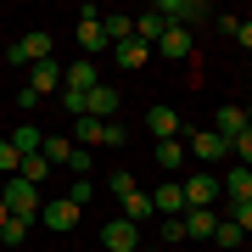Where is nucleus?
<instances>
[{"label": "nucleus", "instance_id": "f257e3e1", "mask_svg": "<svg viewBox=\"0 0 252 252\" xmlns=\"http://www.w3.org/2000/svg\"><path fill=\"white\" fill-rule=\"evenodd\" d=\"M0 196H6L11 219H28V224H39V185H28V180H17V174H11V180L0 185Z\"/></svg>", "mask_w": 252, "mask_h": 252}, {"label": "nucleus", "instance_id": "f03ea898", "mask_svg": "<svg viewBox=\"0 0 252 252\" xmlns=\"http://www.w3.org/2000/svg\"><path fill=\"white\" fill-rule=\"evenodd\" d=\"M39 224L56 230V235H67V230H79V207H73L67 196H51V202H39Z\"/></svg>", "mask_w": 252, "mask_h": 252}, {"label": "nucleus", "instance_id": "7ed1b4c3", "mask_svg": "<svg viewBox=\"0 0 252 252\" xmlns=\"http://www.w3.org/2000/svg\"><path fill=\"white\" fill-rule=\"evenodd\" d=\"M180 190H185V213H190V207H213L219 196H224L213 174H190V180H180Z\"/></svg>", "mask_w": 252, "mask_h": 252}, {"label": "nucleus", "instance_id": "20e7f679", "mask_svg": "<svg viewBox=\"0 0 252 252\" xmlns=\"http://www.w3.org/2000/svg\"><path fill=\"white\" fill-rule=\"evenodd\" d=\"M185 152L196 162H224L230 157V140H219L213 129H196V135H185Z\"/></svg>", "mask_w": 252, "mask_h": 252}, {"label": "nucleus", "instance_id": "39448f33", "mask_svg": "<svg viewBox=\"0 0 252 252\" xmlns=\"http://www.w3.org/2000/svg\"><path fill=\"white\" fill-rule=\"evenodd\" d=\"M101 247H107V252H140V224H129V219L101 224Z\"/></svg>", "mask_w": 252, "mask_h": 252}, {"label": "nucleus", "instance_id": "423d86ee", "mask_svg": "<svg viewBox=\"0 0 252 252\" xmlns=\"http://www.w3.org/2000/svg\"><path fill=\"white\" fill-rule=\"evenodd\" d=\"M79 45H84L90 62H95V51H107V28H101V11H95V6L79 11Z\"/></svg>", "mask_w": 252, "mask_h": 252}, {"label": "nucleus", "instance_id": "0eeeda50", "mask_svg": "<svg viewBox=\"0 0 252 252\" xmlns=\"http://www.w3.org/2000/svg\"><path fill=\"white\" fill-rule=\"evenodd\" d=\"M185 224V241H213V230H219V213L213 207H190V213L180 219Z\"/></svg>", "mask_w": 252, "mask_h": 252}, {"label": "nucleus", "instance_id": "6e6552de", "mask_svg": "<svg viewBox=\"0 0 252 252\" xmlns=\"http://www.w3.org/2000/svg\"><path fill=\"white\" fill-rule=\"evenodd\" d=\"M213 135L235 146V140L247 135V107H219V118H213Z\"/></svg>", "mask_w": 252, "mask_h": 252}, {"label": "nucleus", "instance_id": "1a4fd4ad", "mask_svg": "<svg viewBox=\"0 0 252 252\" xmlns=\"http://www.w3.org/2000/svg\"><path fill=\"white\" fill-rule=\"evenodd\" d=\"M152 207L162 219H185V190H180V180H168L162 190H152Z\"/></svg>", "mask_w": 252, "mask_h": 252}, {"label": "nucleus", "instance_id": "9d476101", "mask_svg": "<svg viewBox=\"0 0 252 252\" xmlns=\"http://www.w3.org/2000/svg\"><path fill=\"white\" fill-rule=\"evenodd\" d=\"M73 146H84V152L107 146V124L101 118H73Z\"/></svg>", "mask_w": 252, "mask_h": 252}, {"label": "nucleus", "instance_id": "9b49d317", "mask_svg": "<svg viewBox=\"0 0 252 252\" xmlns=\"http://www.w3.org/2000/svg\"><path fill=\"white\" fill-rule=\"evenodd\" d=\"M95 84H101V79H95V62H90V56H84V62H73V67L62 73V90H79V95H90Z\"/></svg>", "mask_w": 252, "mask_h": 252}, {"label": "nucleus", "instance_id": "f8f14e48", "mask_svg": "<svg viewBox=\"0 0 252 252\" xmlns=\"http://www.w3.org/2000/svg\"><path fill=\"white\" fill-rule=\"evenodd\" d=\"M146 129H152L157 140H180V112L174 107H152L146 112Z\"/></svg>", "mask_w": 252, "mask_h": 252}, {"label": "nucleus", "instance_id": "ddd939ff", "mask_svg": "<svg viewBox=\"0 0 252 252\" xmlns=\"http://www.w3.org/2000/svg\"><path fill=\"white\" fill-rule=\"evenodd\" d=\"M28 90H34L39 101L56 95V90H62V67H56V62H34V79H28Z\"/></svg>", "mask_w": 252, "mask_h": 252}, {"label": "nucleus", "instance_id": "4468645a", "mask_svg": "<svg viewBox=\"0 0 252 252\" xmlns=\"http://www.w3.org/2000/svg\"><path fill=\"white\" fill-rule=\"evenodd\" d=\"M112 112H118V90L95 84V90H90V101H84V118H101V124H112Z\"/></svg>", "mask_w": 252, "mask_h": 252}, {"label": "nucleus", "instance_id": "2eb2a0df", "mask_svg": "<svg viewBox=\"0 0 252 252\" xmlns=\"http://www.w3.org/2000/svg\"><path fill=\"white\" fill-rule=\"evenodd\" d=\"M17 51H23V62L34 67V62H51V34L45 28H34V34H23L17 39Z\"/></svg>", "mask_w": 252, "mask_h": 252}, {"label": "nucleus", "instance_id": "dca6fc26", "mask_svg": "<svg viewBox=\"0 0 252 252\" xmlns=\"http://www.w3.org/2000/svg\"><path fill=\"white\" fill-rule=\"evenodd\" d=\"M162 34H168V23H162V11H157V6L135 17V39H140V45H157Z\"/></svg>", "mask_w": 252, "mask_h": 252}, {"label": "nucleus", "instance_id": "f3484780", "mask_svg": "<svg viewBox=\"0 0 252 252\" xmlns=\"http://www.w3.org/2000/svg\"><path fill=\"white\" fill-rule=\"evenodd\" d=\"M219 190H224V202H247V196H252V168H241V162H235Z\"/></svg>", "mask_w": 252, "mask_h": 252}, {"label": "nucleus", "instance_id": "a211bd4d", "mask_svg": "<svg viewBox=\"0 0 252 252\" xmlns=\"http://www.w3.org/2000/svg\"><path fill=\"white\" fill-rule=\"evenodd\" d=\"M112 62L135 73V67H146V62H152V45H140V39H129V45H112Z\"/></svg>", "mask_w": 252, "mask_h": 252}, {"label": "nucleus", "instance_id": "6ab92c4d", "mask_svg": "<svg viewBox=\"0 0 252 252\" xmlns=\"http://www.w3.org/2000/svg\"><path fill=\"white\" fill-rule=\"evenodd\" d=\"M152 157H157V168H162V174H180V162H185L190 152H185V140H157V152H152Z\"/></svg>", "mask_w": 252, "mask_h": 252}, {"label": "nucleus", "instance_id": "aec40b11", "mask_svg": "<svg viewBox=\"0 0 252 252\" xmlns=\"http://www.w3.org/2000/svg\"><path fill=\"white\" fill-rule=\"evenodd\" d=\"M157 51L174 56V62H185V56H190V28H168V34L157 39Z\"/></svg>", "mask_w": 252, "mask_h": 252}, {"label": "nucleus", "instance_id": "412c9836", "mask_svg": "<svg viewBox=\"0 0 252 252\" xmlns=\"http://www.w3.org/2000/svg\"><path fill=\"white\" fill-rule=\"evenodd\" d=\"M73 152H79V146L62 140V135H45V140H39V157H45V162H73Z\"/></svg>", "mask_w": 252, "mask_h": 252}, {"label": "nucleus", "instance_id": "4be33fe9", "mask_svg": "<svg viewBox=\"0 0 252 252\" xmlns=\"http://www.w3.org/2000/svg\"><path fill=\"white\" fill-rule=\"evenodd\" d=\"M17 180H28V185H45V180H51V162L39 157V152H28V157H23V168H17Z\"/></svg>", "mask_w": 252, "mask_h": 252}, {"label": "nucleus", "instance_id": "5701e85b", "mask_svg": "<svg viewBox=\"0 0 252 252\" xmlns=\"http://www.w3.org/2000/svg\"><path fill=\"white\" fill-rule=\"evenodd\" d=\"M39 140H45V135H39L34 124H17V129H11V146H17L23 157H28V152H39Z\"/></svg>", "mask_w": 252, "mask_h": 252}, {"label": "nucleus", "instance_id": "b1692460", "mask_svg": "<svg viewBox=\"0 0 252 252\" xmlns=\"http://www.w3.org/2000/svg\"><path fill=\"white\" fill-rule=\"evenodd\" d=\"M213 241H219V247H224V252H241V247H247V235H241V230H235V224H230V219H219V230H213Z\"/></svg>", "mask_w": 252, "mask_h": 252}, {"label": "nucleus", "instance_id": "393cba45", "mask_svg": "<svg viewBox=\"0 0 252 252\" xmlns=\"http://www.w3.org/2000/svg\"><path fill=\"white\" fill-rule=\"evenodd\" d=\"M224 219H230L241 235H252V202H224Z\"/></svg>", "mask_w": 252, "mask_h": 252}, {"label": "nucleus", "instance_id": "a878e982", "mask_svg": "<svg viewBox=\"0 0 252 252\" xmlns=\"http://www.w3.org/2000/svg\"><path fill=\"white\" fill-rule=\"evenodd\" d=\"M28 230H34L28 219H6V230H0V247H23V241H28Z\"/></svg>", "mask_w": 252, "mask_h": 252}, {"label": "nucleus", "instance_id": "bb28decb", "mask_svg": "<svg viewBox=\"0 0 252 252\" xmlns=\"http://www.w3.org/2000/svg\"><path fill=\"white\" fill-rule=\"evenodd\" d=\"M17 168H23V152H17V146H11V135H6V140H0V174L11 180Z\"/></svg>", "mask_w": 252, "mask_h": 252}, {"label": "nucleus", "instance_id": "cd10ccee", "mask_svg": "<svg viewBox=\"0 0 252 252\" xmlns=\"http://www.w3.org/2000/svg\"><path fill=\"white\" fill-rule=\"evenodd\" d=\"M230 152H235V162H241V168H252V129H247V135L230 146Z\"/></svg>", "mask_w": 252, "mask_h": 252}, {"label": "nucleus", "instance_id": "c85d7f7f", "mask_svg": "<svg viewBox=\"0 0 252 252\" xmlns=\"http://www.w3.org/2000/svg\"><path fill=\"white\" fill-rule=\"evenodd\" d=\"M162 241H185V224H180V219H162Z\"/></svg>", "mask_w": 252, "mask_h": 252}, {"label": "nucleus", "instance_id": "c756f323", "mask_svg": "<svg viewBox=\"0 0 252 252\" xmlns=\"http://www.w3.org/2000/svg\"><path fill=\"white\" fill-rule=\"evenodd\" d=\"M235 39H241V45L252 51V17H241V28H235Z\"/></svg>", "mask_w": 252, "mask_h": 252}, {"label": "nucleus", "instance_id": "7c9ffc66", "mask_svg": "<svg viewBox=\"0 0 252 252\" xmlns=\"http://www.w3.org/2000/svg\"><path fill=\"white\" fill-rule=\"evenodd\" d=\"M6 219H11V207H6V196H0V230H6Z\"/></svg>", "mask_w": 252, "mask_h": 252}, {"label": "nucleus", "instance_id": "2f4dec72", "mask_svg": "<svg viewBox=\"0 0 252 252\" xmlns=\"http://www.w3.org/2000/svg\"><path fill=\"white\" fill-rule=\"evenodd\" d=\"M247 129H252V101H247Z\"/></svg>", "mask_w": 252, "mask_h": 252}, {"label": "nucleus", "instance_id": "473e14b6", "mask_svg": "<svg viewBox=\"0 0 252 252\" xmlns=\"http://www.w3.org/2000/svg\"><path fill=\"white\" fill-rule=\"evenodd\" d=\"M146 252H157V247H146Z\"/></svg>", "mask_w": 252, "mask_h": 252}, {"label": "nucleus", "instance_id": "72a5a7b5", "mask_svg": "<svg viewBox=\"0 0 252 252\" xmlns=\"http://www.w3.org/2000/svg\"><path fill=\"white\" fill-rule=\"evenodd\" d=\"M241 252H252V247H241Z\"/></svg>", "mask_w": 252, "mask_h": 252}, {"label": "nucleus", "instance_id": "f704fd0d", "mask_svg": "<svg viewBox=\"0 0 252 252\" xmlns=\"http://www.w3.org/2000/svg\"><path fill=\"white\" fill-rule=\"evenodd\" d=\"M247 202H252V196H247Z\"/></svg>", "mask_w": 252, "mask_h": 252}]
</instances>
